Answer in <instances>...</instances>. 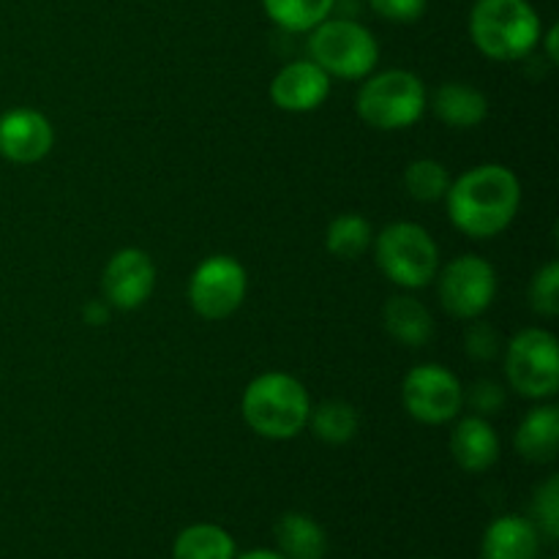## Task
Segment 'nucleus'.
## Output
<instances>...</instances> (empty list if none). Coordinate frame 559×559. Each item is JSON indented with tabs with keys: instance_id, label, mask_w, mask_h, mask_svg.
<instances>
[{
	"instance_id": "obj_1",
	"label": "nucleus",
	"mask_w": 559,
	"mask_h": 559,
	"mask_svg": "<svg viewBox=\"0 0 559 559\" xmlns=\"http://www.w3.org/2000/svg\"><path fill=\"white\" fill-rule=\"evenodd\" d=\"M448 216L469 238H495L511 227L522 205V183L502 164L467 169L448 189Z\"/></svg>"
},
{
	"instance_id": "obj_2",
	"label": "nucleus",
	"mask_w": 559,
	"mask_h": 559,
	"mask_svg": "<svg viewBox=\"0 0 559 559\" xmlns=\"http://www.w3.org/2000/svg\"><path fill=\"white\" fill-rule=\"evenodd\" d=\"M469 36L486 58L519 60L538 47L544 27L530 0H475Z\"/></svg>"
},
{
	"instance_id": "obj_3",
	"label": "nucleus",
	"mask_w": 559,
	"mask_h": 559,
	"mask_svg": "<svg viewBox=\"0 0 559 559\" xmlns=\"http://www.w3.org/2000/svg\"><path fill=\"white\" fill-rule=\"evenodd\" d=\"M311 402L295 377L271 371L249 382L243 393V418L265 440H293L309 424Z\"/></svg>"
},
{
	"instance_id": "obj_4",
	"label": "nucleus",
	"mask_w": 559,
	"mask_h": 559,
	"mask_svg": "<svg viewBox=\"0 0 559 559\" xmlns=\"http://www.w3.org/2000/svg\"><path fill=\"white\" fill-rule=\"evenodd\" d=\"M309 33V60L328 76L364 80L380 60L377 38L355 20H322Z\"/></svg>"
},
{
	"instance_id": "obj_5",
	"label": "nucleus",
	"mask_w": 559,
	"mask_h": 559,
	"mask_svg": "<svg viewBox=\"0 0 559 559\" xmlns=\"http://www.w3.org/2000/svg\"><path fill=\"white\" fill-rule=\"evenodd\" d=\"M355 109L371 129H409L413 123H418L426 109V87L413 71H382L364 82Z\"/></svg>"
},
{
	"instance_id": "obj_6",
	"label": "nucleus",
	"mask_w": 559,
	"mask_h": 559,
	"mask_svg": "<svg viewBox=\"0 0 559 559\" xmlns=\"http://www.w3.org/2000/svg\"><path fill=\"white\" fill-rule=\"evenodd\" d=\"M374 260L393 284L420 289L437 276L440 251L420 224L396 222L377 235Z\"/></svg>"
},
{
	"instance_id": "obj_7",
	"label": "nucleus",
	"mask_w": 559,
	"mask_h": 559,
	"mask_svg": "<svg viewBox=\"0 0 559 559\" xmlns=\"http://www.w3.org/2000/svg\"><path fill=\"white\" fill-rule=\"evenodd\" d=\"M508 382L527 399H549L559 388L557 338L540 328L519 333L506 353Z\"/></svg>"
},
{
	"instance_id": "obj_8",
	"label": "nucleus",
	"mask_w": 559,
	"mask_h": 559,
	"mask_svg": "<svg viewBox=\"0 0 559 559\" xmlns=\"http://www.w3.org/2000/svg\"><path fill=\"white\" fill-rule=\"evenodd\" d=\"M246 298V271L235 257L216 254L200 262L189 282V304L205 320H227Z\"/></svg>"
},
{
	"instance_id": "obj_9",
	"label": "nucleus",
	"mask_w": 559,
	"mask_h": 559,
	"mask_svg": "<svg viewBox=\"0 0 559 559\" xmlns=\"http://www.w3.org/2000/svg\"><path fill=\"white\" fill-rule=\"evenodd\" d=\"M402 402L404 409L420 424L442 426L459 415L464 404V391L456 374L437 364H424L415 366L404 377Z\"/></svg>"
},
{
	"instance_id": "obj_10",
	"label": "nucleus",
	"mask_w": 559,
	"mask_h": 559,
	"mask_svg": "<svg viewBox=\"0 0 559 559\" xmlns=\"http://www.w3.org/2000/svg\"><path fill=\"white\" fill-rule=\"evenodd\" d=\"M497 295V273L484 257L462 254L442 271L440 300L448 314L475 320L491 306Z\"/></svg>"
},
{
	"instance_id": "obj_11",
	"label": "nucleus",
	"mask_w": 559,
	"mask_h": 559,
	"mask_svg": "<svg viewBox=\"0 0 559 559\" xmlns=\"http://www.w3.org/2000/svg\"><path fill=\"white\" fill-rule=\"evenodd\" d=\"M153 284H156V267L142 249H120L107 262L102 276L107 300L123 311L140 309L151 298Z\"/></svg>"
},
{
	"instance_id": "obj_12",
	"label": "nucleus",
	"mask_w": 559,
	"mask_h": 559,
	"mask_svg": "<svg viewBox=\"0 0 559 559\" xmlns=\"http://www.w3.org/2000/svg\"><path fill=\"white\" fill-rule=\"evenodd\" d=\"M52 126L36 109H11L0 118V156L14 164H36L52 151Z\"/></svg>"
},
{
	"instance_id": "obj_13",
	"label": "nucleus",
	"mask_w": 559,
	"mask_h": 559,
	"mask_svg": "<svg viewBox=\"0 0 559 559\" xmlns=\"http://www.w3.org/2000/svg\"><path fill=\"white\" fill-rule=\"evenodd\" d=\"M331 93V76L314 60H295L284 66L271 82V98L284 112H311L322 107Z\"/></svg>"
},
{
	"instance_id": "obj_14",
	"label": "nucleus",
	"mask_w": 559,
	"mask_h": 559,
	"mask_svg": "<svg viewBox=\"0 0 559 559\" xmlns=\"http://www.w3.org/2000/svg\"><path fill=\"white\" fill-rule=\"evenodd\" d=\"M451 453L464 473H486L500 459V437L484 415H469L453 429Z\"/></svg>"
},
{
	"instance_id": "obj_15",
	"label": "nucleus",
	"mask_w": 559,
	"mask_h": 559,
	"mask_svg": "<svg viewBox=\"0 0 559 559\" xmlns=\"http://www.w3.org/2000/svg\"><path fill=\"white\" fill-rule=\"evenodd\" d=\"M435 115L453 129H475L489 115V102L484 93L464 82H445L435 93Z\"/></svg>"
},
{
	"instance_id": "obj_16",
	"label": "nucleus",
	"mask_w": 559,
	"mask_h": 559,
	"mask_svg": "<svg viewBox=\"0 0 559 559\" xmlns=\"http://www.w3.org/2000/svg\"><path fill=\"white\" fill-rule=\"evenodd\" d=\"M559 448V409L555 404H544L524 415L516 431V451L527 462L546 464L555 462Z\"/></svg>"
},
{
	"instance_id": "obj_17",
	"label": "nucleus",
	"mask_w": 559,
	"mask_h": 559,
	"mask_svg": "<svg viewBox=\"0 0 559 559\" xmlns=\"http://www.w3.org/2000/svg\"><path fill=\"white\" fill-rule=\"evenodd\" d=\"M484 559H538V530L527 519H497L484 535Z\"/></svg>"
},
{
	"instance_id": "obj_18",
	"label": "nucleus",
	"mask_w": 559,
	"mask_h": 559,
	"mask_svg": "<svg viewBox=\"0 0 559 559\" xmlns=\"http://www.w3.org/2000/svg\"><path fill=\"white\" fill-rule=\"evenodd\" d=\"M382 320H385V331L404 347H424L435 333V320H431L429 309L407 295H396L388 300L382 309Z\"/></svg>"
},
{
	"instance_id": "obj_19",
	"label": "nucleus",
	"mask_w": 559,
	"mask_h": 559,
	"mask_svg": "<svg viewBox=\"0 0 559 559\" xmlns=\"http://www.w3.org/2000/svg\"><path fill=\"white\" fill-rule=\"evenodd\" d=\"M276 540L284 559H325V530L306 513H287L276 524Z\"/></svg>"
},
{
	"instance_id": "obj_20",
	"label": "nucleus",
	"mask_w": 559,
	"mask_h": 559,
	"mask_svg": "<svg viewBox=\"0 0 559 559\" xmlns=\"http://www.w3.org/2000/svg\"><path fill=\"white\" fill-rule=\"evenodd\" d=\"M175 559H233L235 540L216 524H194L175 540Z\"/></svg>"
},
{
	"instance_id": "obj_21",
	"label": "nucleus",
	"mask_w": 559,
	"mask_h": 559,
	"mask_svg": "<svg viewBox=\"0 0 559 559\" xmlns=\"http://www.w3.org/2000/svg\"><path fill=\"white\" fill-rule=\"evenodd\" d=\"M267 16L289 33H306L328 20L336 0H262Z\"/></svg>"
},
{
	"instance_id": "obj_22",
	"label": "nucleus",
	"mask_w": 559,
	"mask_h": 559,
	"mask_svg": "<svg viewBox=\"0 0 559 559\" xmlns=\"http://www.w3.org/2000/svg\"><path fill=\"white\" fill-rule=\"evenodd\" d=\"M374 235H371V224L358 213H342L331 222L325 235L328 251L338 260H358L366 249L371 246Z\"/></svg>"
},
{
	"instance_id": "obj_23",
	"label": "nucleus",
	"mask_w": 559,
	"mask_h": 559,
	"mask_svg": "<svg viewBox=\"0 0 559 559\" xmlns=\"http://www.w3.org/2000/svg\"><path fill=\"white\" fill-rule=\"evenodd\" d=\"M311 431L328 445H344L358 435V413L347 402H325L309 415Z\"/></svg>"
},
{
	"instance_id": "obj_24",
	"label": "nucleus",
	"mask_w": 559,
	"mask_h": 559,
	"mask_svg": "<svg viewBox=\"0 0 559 559\" xmlns=\"http://www.w3.org/2000/svg\"><path fill=\"white\" fill-rule=\"evenodd\" d=\"M404 186L407 194L418 202H437L451 189V175L435 158H418L404 173Z\"/></svg>"
},
{
	"instance_id": "obj_25",
	"label": "nucleus",
	"mask_w": 559,
	"mask_h": 559,
	"mask_svg": "<svg viewBox=\"0 0 559 559\" xmlns=\"http://www.w3.org/2000/svg\"><path fill=\"white\" fill-rule=\"evenodd\" d=\"M530 306L544 317L559 314V265L549 262L535 273L533 284H530Z\"/></svg>"
},
{
	"instance_id": "obj_26",
	"label": "nucleus",
	"mask_w": 559,
	"mask_h": 559,
	"mask_svg": "<svg viewBox=\"0 0 559 559\" xmlns=\"http://www.w3.org/2000/svg\"><path fill=\"white\" fill-rule=\"evenodd\" d=\"M535 513H538V522L544 527V533L551 540L559 535V480L549 478L544 489L538 491V500H535Z\"/></svg>"
},
{
	"instance_id": "obj_27",
	"label": "nucleus",
	"mask_w": 559,
	"mask_h": 559,
	"mask_svg": "<svg viewBox=\"0 0 559 559\" xmlns=\"http://www.w3.org/2000/svg\"><path fill=\"white\" fill-rule=\"evenodd\" d=\"M467 355L475 360H495L500 355V333L486 322H475L467 331Z\"/></svg>"
},
{
	"instance_id": "obj_28",
	"label": "nucleus",
	"mask_w": 559,
	"mask_h": 559,
	"mask_svg": "<svg viewBox=\"0 0 559 559\" xmlns=\"http://www.w3.org/2000/svg\"><path fill=\"white\" fill-rule=\"evenodd\" d=\"M369 5L374 9V14H380L382 20L391 22H415L424 16L429 0H369Z\"/></svg>"
},
{
	"instance_id": "obj_29",
	"label": "nucleus",
	"mask_w": 559,
	"mask_h": 559,
	"mask_svg": "<svg viewBox=\"0 0 559 559\" xmlns=\"http://www.w3.org/2000/svg\"><path fill=\"white\" fill-rule=\"evenodd\" d=\"M469 407L478 409L480 415H497L506 407V391L495 380H480L469 391Z\"/></svg>"
},
{
	"instance_id": "obj_30",
	"label": "nucleus",
	"mask_w": 559,
	"mask_h": 559,
	"mask_svg": "<svg viewBox=\"0 0 559 559\" xmlns=\"http://www.w3.org/2000/svg\"><path fill=\"white\" fill-rule=\"evenodd\" d=\"M82 314H85V322H91V325H104V322L109 320V309L102 304V300H91Z\"/></svg>"
},
{
	"instance_id": "obj_31",
	"label": "nucleus",
	"mask_w": 559,
	"mask_h": 559,
	"mask_svg": "<svg viewBox=\"0 0 559 559\" xmlns=\"http://www.w3.org/2000/svg\"><path fill=\"white\" fill-rule=\"evenodd\" d=\"M557 38H559V31H557V25H551L549 27V33H546V52H549V60L551 63H557Z\"/></svg>"
},
{
	"instance_id": "obj_32",
	"label": "nucleus",
	"mask_w": 559,
	"mask_h": 559,
	"mask_svg": "<svg viewBox=\"0 0 559 559\" xmlns=\"http://www.w3.org/2000/svg\"><path fill=\"white\" fill-rule=\"evenodd\" d=\"M240 559H284L282 555H276V551H265V549H260V551H251V555H243Z\"/></svg>"
}]
</instances>
